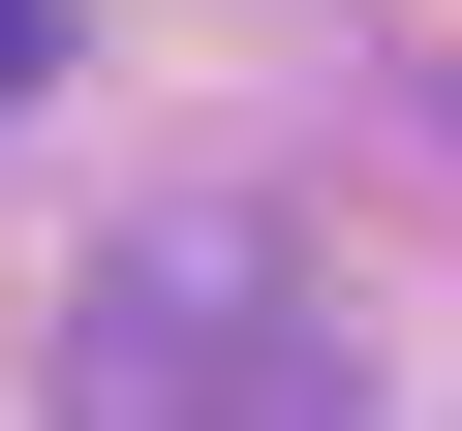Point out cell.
Wrapping results in <instances>:
<instances>
[{
	"label": "cell",
	"mask_w": 462,
	"mask_h": 431,
	"mask_svg": "<svg viewBox=\"0 0 462 431\" xmlns=\"http://www.w3.org/2000/svg\"><path fill=\"white\" fill-rule=\"evenodd\" d=\"M0 62H32V0H0Z\"/></svg>",
	"instance_id": "cell-2"
},
{
	"label": "cell",
	"mask_w": 462,
	"mask_h": 431,
	"mask_svg": "<svg viewBox=\"0 0 462 431\" xmlns=\"http://www.w3.org/2000/svg\"><path fill=\"white\" fill-rule=\"evenodd\" d=\"M62 431H339V370H309V308H278V247H247V216H154V247L93 278Z\"/></svg>",
	"instance_id": "cell-1"
}]
</instances>
